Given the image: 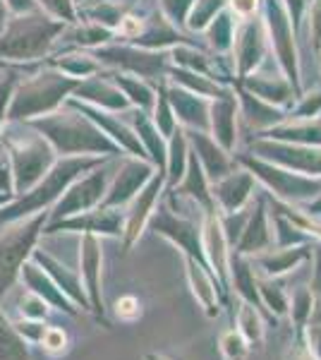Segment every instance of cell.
Returning a JSON list of instances; mask_svg holds the SVG:
<instances>
[{"instance_id": "1", "label": "cell", "mask_w": 321, "mask_h": 360, "mask_svg": "<svg viewBox=\"0 0 321 360\" xmlns=\"http://www.w3.org/2000/svg\"><path fill=\"white\" fill-rule=\"evenodd\" d=\"M41 229H44V217H37L0 236V305L20 278V269L34 250Z\"/></svg>"}, {"instance_id": "2", "label": "cell", "mask_w": 321, "mask_h": 360, "mask_svg": "<svg viewBox=\"0 0 321 360\" xmlns=\"http://www.w3.org/2000/svg\"><path fill=\"white\" fill-rule=\"evenodd\" d=\"M81 283H84L86 298H89V310L106 322V307H103V293H101V243L96 240L91 233L84 236L81 240Z\"/></svg>"}, {"instance_id": "3", "label": "cell", "mask_w": 321, "mask_h": 360, "mask_svg": "<svg viewBox=\"0 0 321 360\" xmlns=\"http://www.w3.org/2000/svg\"><path fill=\"white\" fill-rule=\"evenodd\" d=\"M20 278L25 281L27 291H32L34 295H39L51 310H58V312H65L70 317H77L79 315V307L67 298L60 288L55 286V281L46 274L44 269L37 264V262H25L20 269Z\"/></svg>"}, {"instance_id": "4", "label": "cell", "mask_w": 321, "mask_h": 360, "mask_svg": "<svg viewBox=\"0 0 321 360\" xmlns=\"http://www.w3.org/2000/svg\"><path fill=\"white\" fill-rule=\"evenodd\" d=\"M154 229H156V233L166 236L168 240H173L175 245L183 248L185 252H188V257H195L199 264L209 266L207 257H204L202 243H199V233H197V229L192 224L183 221V219H175L173 214H168L166 209H163L161 214L154 217Z\"/></svg>"}, {"instance_id": "5", "label": "cell", "mask_w": 321, "mask_h": 360, "mask_svg": "<svg viewBox=\"0 0 321 360\" xmlns=\"http://www.w3.org/2000/svg\"><path fill=\"white\" fill-rule=\"evenodd\" d=\"M34 262H37L46 274L53 278L55 286L60 288V291L65 293L67 298L79 307V310H89V298H86V291H84V286H81V278L74 274L72 269H67L65 264H60L55 257L41 252V250L34 252Z\"/></svg>"}, {"instance_id": "6", "label": "cell", "mask_w": 321, "mask_h": 360, "mask_svg": "<svg viewBox=\"0 0 321 360\" xmlns=\"http://www.w3.org/2000/svg\"><path fill=\"white\" fill-rule=\"evenodd\" d=\"M51 231H86V233H103V236H120L122 233V219L120 214L103 209V212L81 214V217L65 219L51 226Z\"/></svg>"}, {"instance_id": "7", "label": "cell", "mask_w": 321, "mask_h": 360, "mask_svg": "<svg viewBox=\"0 0 321 360\" xmlns=\"http://www.w3.org/2000/svg\"><path fill=\"white\" fill-rule=\"evenodd\" d=\"M188 278L195 298L199 300L204 312L209 317H218L221 305H218V291H216V283L211 274H209V266L197 262L195 257H188Z\"/></svg>"}, {"instance_id": "8", "label": "cell", "mask_w": 321, "mask_h": 360, "mask_svg": "<svg viewBox=\"0 0 321 360\" xmlns=\"http://www.w3.org/2000/svg\"><path fill=\"white\" fill-rule=\"evenodd\" d=\"M225 231L216 219H209L207 236H204V257H209L216 278L221 286H228V252H225Z\"/></svg>"}, {"instance_id": "9", "label": "cell", "mask_w": 321, "mask_h": 360, "mask_svg": "<svg viewBox=\"0 0 321 360\" xmlns=\"http://www.w3.org/2000/svg\"><path fill=\"white\" fill-rule=\"evenodd\" d=\"M103 195V178H89L84 180L81 185L70 193L65 200L58 205V212H55V219H63V217H70V214H77V212H84L89 209L91 205H96Z\"/></svg>"}, {"instance_id": "10", "label": "cell", "mask_w": 321, "mask_h": 360, "mask_svg": "<svg viewBox=\"0 0 321 360\" xmlns=\"http://www.w3.org/2000/svg\"><path fill=\"white\" fill-rule=\"evenodd\" d=\"M0 360H32L29 341L17 332L15 322L0 307Z\"/></svg>"}, {"instance_id": "11", "label": "cell", "mask_w": 321, "mask_h": 360, "mask_svg": "<svg viewBox=\"0 0 321 360\" xmlns=\"http://www.w3.org/2000/svg\"><path fill=\"white\" fill-rule=\"evenodd\" d=\"M235 329L244 336L249 348H261V344H264V319H261V312L252 303H247V300H240V305H237Z\"/></svg>"}, {"instance_id": "12", "label": "cell", "mask_w": 321, "mask_h": 360, "mask_svg": "<svg viewBox=\"0 0 321 360\" xmlns=\"http://www.w3.org/2000/svg\"><path fill=\"white\" fill-rule=\"evenodd\" d=\"M309 252L305 248H293V250H281V252H271V255H261L259 259H256V264H259L261 274L266 278H273V276H281L285 271H290L297 262H302V259H307Z\"/></svg>"}, {"instance_id": "13", "label": "cell", "mask_w": 321, "mask_h": 360, "mask_svg": "<svg viewBox=\"0 0 321 360\" xmlns=\"http://www.w3.org/2000/svg\"><path fill=\"white\" fill-rule=\"evenodd\" d=\"M159 188H161V180H154V183H151L149 188L139 195V200L134 202V207L130 212V221H127V229H125L127 231V245H132V243L139 238V233H142V226L149 217V209L154 207V200H156V195H159Z\"/></svg>"}, {"instance_id": "14", "label": "cell", "mask_w": 321, "mask_h": 360, "mask_svg": "<svg viewBox=\"0 0 321 360\" xmlns=\"http://www.w3.org/2000/svg\"><path fill=\"white\" fill-rule=\"evenodd\" d=\"M232 286L237 288L242 300H247V303H252L259 312H264V305H261L259 293H256V278H254L252 266L240 257L235 259V266H232Z\"/></svg>"}, {"instance_id": "15", "label": "cell", "mask_w": 321, "mask_h": 360, "mask_svg": "<svg viewBox=\"0 0 321 360\" xmlns=\"http://www.w3.org/2000/svg\"><path fill=\"white\" fill-rule=\"evenodd\" d=\"M268 229H266V217L264 209H256V214L252 217V221L244 229L242 240H240V255H249V252H261L268 245Z\"/></svg>"}, {"instance_id": "16", "label": "cell", "mask_w": 321, "mask_h": 360, "mask_svg": "<svg viewBox=\"0 0 321 360\" xmlns=\"http://www.w3.org/2000/svg\"><path fill=\"white\" fill-rule=\"evenodd\" d=\"M314 293L309 291L307 286H297L293 295L288 298V315L293 319L297 334L302 332V329L307 327V322L312 319V310H314Z\"/></svg>"}, {"instance_id": "17", "label": "cell", "mask_w": 321, "mask_h": 360, "mask_svg": "<svg viewBox=\"0 0 321 360\" xmlns=\"http://www.w3.org/2000/svg\"><path fill=\"white\" fill-rule=\"evenodd\" d=\"M256 293H259L261 305H264V310L271 317L288 315V295H285L283 288L278 286V283H273L271 278L256 281Z\"/></svg>"}, {"instance_id": "18", "label": "cell", "mask_w": 321, "mask_h": 360, "mask_svg": "<svg viewBox=\"0 0 321 360\" xmlns=\"http://www.w3.org/2000/svg\"><path fill=\"white\" fill-rule=\"evenodd\" d=\"M249 195V178H230L228 183H223L218 188V200L223 202V207L228 212H235L242 207V202Z\"/></svg>"}, {"instance_id": "19", "label": "cell", "mask_w": 321, "mask_h": 360, "mask_svg": "<svg viewBox=\"0 0 321 360\" xmlns=\"http://www.w3.org/2000/svg\"><path fill=\"white\" fill-rule=\"evenodd\" d=\"M218 348H221V356L223 360H244L249 353V344L244 341V336L237 332L235 327L225 329L218 339Z\"/></svg>"}, {"instance_id": "20", "label": "cell", "mask_w": 321, "mask_h": 360, "mask_svg": "<svg viewBox=\"0 0 321 360\" xmlns=\"http://www.w3.org/2000/svg\"><path fill=\"white\" fill-rule=\"evenodd\" d=\"M39 344H41V348H46L51 356H60V353L67 351L70 336L65 329H60V327H46V332L41 336Z\"/></svg>"}, {"instance_id": "21", "label": "cell", "mask_w": 321, "mask_h": 360, "mask_svg": "<svg viewBox=\"0 0 321 360\" xmlns=\"http://www.w3.org/2000/svg\"><path fill=\"white\" fill-rule=\"evenodd\" d=\"M48 312H51V307L32 291H27V295L20 298V317L22 319H46Z\"/></svg>"}, {"instance_id": "22", "label": "cell", "mask_w": 321, "mask_h": 360, "mask_svg": "<svg viewBox=\"0 0 321 360\" xmlns=\"http://www.w3.org/2000/svg\"><path fill=\"white\" fill-rule=\"evenodd\" d=\"M15 327L29 344H39L48 324H46V319H20V322H15Z\"/></svg>"}, {"instance_id": "23", "label": "cell", "mask_w": 321, "mask_h": 360, "mask_svg": "<svg viewBox=\"0 0 321 360\" xmlns=\"http://www.w3.org/2000/svg\"><path fill=\"white\" fill-rule=\"evenodd\" d=\"M115 315L125 319V322H134L142 315V305H139V300L134 295H122V298L115 300Z\"/></svg>"}, {"instance_id": "24", "label": "cell", "mask_w": 321, "mask_h": 360, "mask_svg": "<svg viewBox=\"0 0 321 360\" xmlns=\"http://www.w3.org/2000/svg\"><path fill=\"white\" fill-rule=\"evenodd\" d=\"M300 336L305 339L302 344L307 346V351L312 353V356L317 358V360H321V324H317V322H307V327L302 329Z\"/></svg>"}, {"instance_id": "25", "label": "cell", "mask_w": 321, "mask_h": 360, "mask_svg": "<svg viewBox=\"0 0 321 360\" xmlns=\"http://www.w3.org/2000/svg\"><path fill=\"white\" fill-rule=\"evenodd\" d=\"M285 360H317V358L307 351V346L302 344V339H300L293 348H290V353H288V358H285Z\"/></svg>"}, {"instance_id": "26", "label": "cell", "mask_w": 321, "mask_h": 360, "mask_svg": "<svg viewBox=\"0 0 321 360\" xmlns=\"http://www.w3.org/2000/svg\"><path fill=\"white\" fill-rule=\"evenodd\" d=\"M314 281H317V286H314V288L319 291V288H321V248L317 250V274H314Z\"/></svg>"}, {"instance_id": "27", "label": "cell", "mask_w": 321, "mask_h": 360, "mask_svg": "<svg viewBox=\"0 0 321 360\" xmlns=\"http://www.w3.org/2000/svg\"><path fill=\"white\" fill-rule=\"evenodd\" d=\"M309 322H317L321 324V305H314V310H312V319Z\"/></svg>"}, {"instance_id": "28", "label": "cell", "mask_w": 321, "mask_h": 360, "mask_svg": "<svg viewBox=\"0 0 321 360\" xmlns=\"http://www.w3.org/2000/svg\"><path fill=\"white\" fill-rule=\"evenodd\" d=\"M144 360H168L166 356H161V353H147Z\"/></svg>"}]
</instances>
